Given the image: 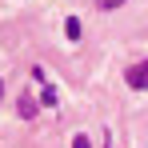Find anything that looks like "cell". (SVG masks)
<instances>
[{
  "label": "cell",
  "instance_id": "cell-1",
  "mask_svg": "<svg viewBox=\"0 0 148 148\" xmlns=\"http://www.w3.org/2000/svg\"><path fill=\"white\" fill-rule=\"evenodd\" d=\"M124 80H128L132 88H148V60H136V64L124 72Z\"/></svg>",
  "mask_w": 148,
  "mask_h": 148
},
{
  "label": "cell",
  "instance_id": "cell-2",
  "mask_svg": "<svg viewBox=\"0 0 148 148\" xmlns=\"http://www.w3.org/2000/svg\"><path fill=\"white\" fill-rule=\"evenodd\" d=\"M16 108H20V116H24V120H32V116H36V108H40V104H36V100H32V96H28V92H24V96H20V104H16Z\"/></svg>",
  "mask_w": 148,
  "mask_h": 148
},
{
  "label": "cell",
  "instance_id": "cell-3",
  "mask_svg": "<svg viewBox=\"0 0 148 148\" xmlns=\"http://www.w3.org/2000/svg\"><path fill=\"white\" fill-rule=\"evenodd\" d=\"M64 32H68V40H80V20L68 16V20H64Z\"/></svg>",
  "mask_w": 148,
  "mask_h": 148
},
{
  "label": "cell",
  "instance_id": "cell-4",
  "mask_svg": "<svg viewBox=\"0 0 148 148\" xmlns=\"http://www.w3.org/2000/svg\"><path fill=\"white\" fill-rule=\"evenodd\" d=\"M124 0H96V8H104V12H108V8H120Z\"/></svg>",
  "mask_w": 148,
  "mask_h": 148
},
{
  "label": "cell",
  "instance_id": "cell-5",
  "mask_svg": "<svg viewBox=\"0 0 148 148\" xmlns=\"http://www.w3.org/2000/svg\"><path fill=\"white\" fill-rule=\"evenodd\" d=\"M72 148H92V144H88V136H72Z\"/></svg>",
  "mask_w": 148,
  "mask_h": 148
},
{
  "label": "cell",
  "instance_id": "cell-6",
  "mask_svg": "<svg viewBox=\"0 0 148 148\" xmlns=\"http://www.w3.org/2000/svg\"><path fill=\"white\" fill-rule=\"evenodd\" d=\"M0 92H4V84H0Z\"/></svg>",
  "mask_w": 148,
  "mask_h": 148
}]
</instances>
